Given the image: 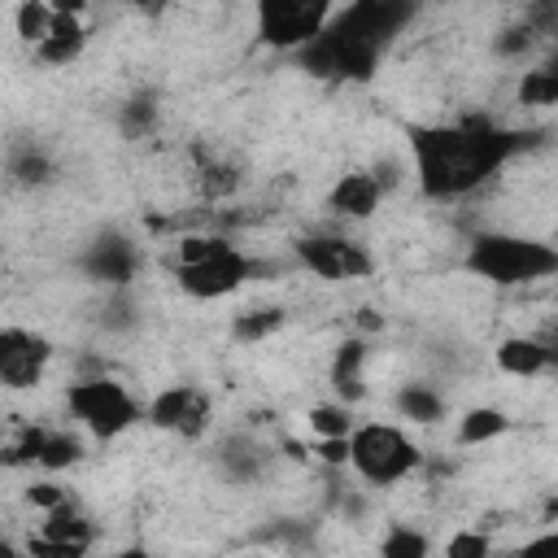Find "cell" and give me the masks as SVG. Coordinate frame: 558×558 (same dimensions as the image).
Here are the masks:
<instances>
[{"mask_svg": "<svg viewBox=\"0 0 558 558\" xmlns=\"http://www.w3.org/2000/svg\"><path fill=\"white\" fill-rule=\"evenodd\" d=\"M523 144H527V135L506 131L488 118H462L453 126H414L410 131L418 187L432 201L466 196L488 174H497Z\"/></svg>", "mask_w": 558, "mask_h": 558, "instance_id": "obj_1", "label": "cell"}, {"mask_svg": "<svg viewBox=\"0 0 558 558\" xmlns=\"http://www.w3.org/2000/svg\"><path fill=\"white\" fill-rule=\"evenodd\" d=\"M418 0H353L340 17L323 26L301 52V70L314 78H353L366 83L384 57V48L414 22Z\"/></svg>", "mask_w": 558, "mask_h": 558, "instance_id": "obj_2", "label": "cell"}, {"mask_svg": "<svg viewBox=\"0 0 558 558\" xmlns=\"http://www.w3.org/2000/svg\"><path fill=\"white\" fill-rule=\"evenodd\" d=\"M466 270L497 283V288H514V283H536L558 275V248L527 240V235H506V231H488L475 235L466 248Z\"/></svg>", "mask_w": 558, "mask_h": 558, "instance_id": "obj_3", "label": "cell"}, {"mask_svg": "<svg viewBox=\"0 0 558 558\" xmlns=\"http://www.w3.org/2000/svg\"><path fill=\"white\" fill-rule=\"evenodd\" d=\"M349 466L371 484H397L418 466V449L392 423H362L349 432Z\"/></svg>", "mask_w": 558, "mask_h": 558, "instance_id": "obj_4", "label": "cell"}, {"mask_svg": "<svg viewBox=\"0 0 558 558\" xmlns=\"http://www.w3.org/2000/svg\"><path fill=\"white\" fill-rule=\"evenodd\" d=\"M65 401H70L74 418H78L92 436H100V440L122 436V432L140 418V405L131 401V392H126L122 384L105 379V375H100V379H78V384H70Z\"/></svg>", "mask_w": 558, "mask_h": 558, "instance_id": "obj_5", "label": "cell"}, {"mask_svg": "<svg viewBox=\"0 0 558 558\" xmlns=\"http://www.w3.org/2000/svg\"><path fill=\"white\" fill-rule=\"evenodd\" d=\"M331 22V0H257V35L270 48H305Z\"/></svg>", "mask_w": 558, "mask_h": 558, "instance_id": "obj_6", "label": "cell"}, {"mask_svg": "<svg viewBox=\"0 0 558 558\" xmlns=\"http://www.w3.org/2000/svg\"><path fill=\"white\" fill-rule=\"evenodd\" d=\"M292 248H296V262L318 279H366L375 270L371 253L340 235H301Z\"/></svg>", "mask_w": 558, "mask_h": 558, "instance_id": "obj_7", "label": "cell"}, {"mask_svg": "<svg viewBox=\"0 0 558 558\" xmlns=\"http://www.w3.org/2000/svg\"><path fill=\"white\" fill-rule=\"evenodd\" d=\"M253 275H257V262L227 244L222 253H214V257H205L196 266H179V288L187 296H196V301H218V296L235 292L244 279H253Z\"/></svg>", "mask_w": 558, "mask_h": 558, "instance_id": "obj_8", "label": "cell"}, {"mask_svg": "<svg viewBox=\"0 0 558 558\" xmlns=\"http://www.w3.org/2000/svg\"><path fill=\"white\" fill-rule=\"evenodd\" d=\"M52 357V344L26 327H4L0 331V379L4 388L22 392V388H35L44 379V366Z\"/></svg>", "mask_w": 558, "mask_h": 558, "instance_id": "obj_9", "label": "cell"}, {"mask_svg": "<svg viewBox=\"0 0 558 558\" xmlns=\"http://www.w3.org/2000/svg\"><path fill=\"white\" fill-rule=\"evenodd\" d=\"M87 545H92V519L74 501L52 506L39 536H31V554H44V558H78L87 554Z\"/></svg>", "mask_w": 558, "mask_h": 558, "instance_id": "obj_10", "label": "cell"}, {"mask_svg": "<svg viewBox=\"0 0 558 558\" xmlns=\"http://www.w3.org/2000/svg\"><path fill=\"white\" fill-rule=\"evenodd\" d=\"M78 266H83L92 279L109 283V288H126V283L135 279V270H140V248H135L126 235L105 231V235H96V240L83 248Z\"/></svg>", "mask_w": 558, "mask_h": 558, "instance_id": "obj_11", "label": "cell"}, {"mask_svg": "<svg viewBox=\"0 0 558 558\" xmlns=\"http://www.w3.org/2000/svg\"><path fill=\"white\" fill-rule=\"evenodd\" d=\"M148 418L166 432H179V436H201L209 427V401L201 388H187V384H174L166 392L153 397L148 405Z\"/></svg>", "mask_w": 558, "mask_h": 558, "instance_id": "obj_12", "label": "cell"}, {"mask_svg": "<svg viewBox=\"0 0 558 558\" xmlns=\"http://www.w3.org/2000/svg\"><path fill=\"white\" fill-rule=\"evenodd\" d=\"M214 462H218L222 480H231V484H253V480H262L270 453H266L253 436H227V440L218 445Z\"/></svg>", "mask_w": 558, "mask_h": 558, "instance_id": "obj_13", "label": "cell"}, {"mask_svg": "<svg viewBox=\"0 0 558 558\" xmlns=\"http://www.w3.org/2000/svg\"><path fill=\"white\" fill-rule=\"evenodd\" d=\"M83 44H87V26H83L74 13H52V26H48V35L35 44V52H39V61H48V65H70V61L83 52Z\"/></svg>", "mask_w": 558, "mask_h": 558, "instance_id": "obj_14", "label": "cell"}, {"mask_svg": "<svg viewBox=\"0 0 558 558\" xmlns=\"http://www.w3.org/2000/svg\"><path fill=\"white\" fill-rule=\"evenodd\" d=\"M379 192H384V187L375 183V174L349 170V174H340V183L331 187L327 205H331L336 214H344V218H371L375 205H379Z\"/></svg>", "mask_w": 558, "mask_h": 558, "instance_id": "obj_15", "label": "cell"}, {"mask_svg": "<svg viewBox=\"0 0 558 558\" xmlns=\"http://www.w3.org/2000/svg\"><path fill=\"white\" fill-rule=\"evenodd\" d=\"M362 362H366V340H344V344L336 349V362H331V388H336L344 401H362V397H366Z\"/></svg>", "mask_w": 558, "mask_h": 558, "instance_id": "obj_16", "label": "cell"}, {"mask_svg": "<svg viewBox=\"0 0 558 558\" xmlns=\"http://www.w3.org/2000/svg\"><path fill=\"white\" fill-rule=\"evenodd\" d=\"M497 366L506 375H536L549 366V349L545 340H532V336H510L497 344Z\"/></svg>", "mask_w": 558, "mask_h": 558, "instance_id": "obj_17", "label": "cell"}, {"mask_svg": "<svg viewBox=\"0 0 558 558\" xmlns=\"http://www.w3.org/2000/svg\"><path fill=\"white\" fill-rule=\"evenodd\" d=\"M397 410L410 418V423H440L445 418V401L427 388V384H405L401 392H397Z\"/></svg>", "mask_w": 558, "mask_h": 558, "instance_id": "obj_18", "label": "cell"}, {"mask_svg": "<svg viewBox=\"0 0 558 558\" xmlns=\"http://www.w3.org/2000/svg\"><path fill=\"white\" fill-rule=\"evenodd\" d=\"M9 174H13V183H22V187H39V183L52 179V161H48V153H39L35 144H17V148L9 153Z\"/></svg>", "mask_w": 558, "mask_h": 558, "instance_id": "obj_19", "label": "cell"}, {"mask_svg": "<svg viewBox=\"0 0 558 558\" xmlns=\"http://www.w3.org/2000/svg\"><path fill=\"white\" fill-rule=\"evenodd\" d=\"M506 427H510V418H506L501 410H493V405H475V410L462 414V423H458V440H462V445H484V440L501 436Z\"/></svg>", "mask_w": 558, "mask_h": 558, "instance_id": "obj_20", "label": "cell"}, {"mask_svg": "<svg viewBox=\"0 0 558 558\" xmlns=\"http://www.w3.org/2000/svg\"><path fill=\"white\" fill-rule=\"evenodd\" d=\"M519 100L523 105H558V57L554 61H541L536 70L523 74Z\"/></svg>", "mask_w": 558, "mask_h": 558, "instance_id": "obj_21", "label": "cell"}, {"mask_svg": "<svg viewBox=\"0 0 558 558\" xmlns=\"http://www.w3.org/2000/svg\"><path fill=\"white\" fill-rule=\"evenodd\" d=\"M283 310L279 305H266V310H248V314H240L235 323H231V336L235 340H244V344H253V340H266V336H275L279 327H283Z\"/></svg>", "mask_w": 558, "mask_h": 558, "instance_id": "obj_22", "label": "cell"}, {"mask_svg": "<svg viewBox=\"0 0 558 558\" xmlns=\"http://www.w3.org/2000/svg\"><path fill=\"white\" fill-rule=\"evenodd\" d=\"M13 26H17V35L26 44H39L48 35V26H52V4L48 0H22L17 13H13Z\"/></svg>", "mask_w": 558, "mask_h": 558, "instance_id": "obj_23", "label": "cell"}, {"mask_svg": "<svg viewBox=\"0 0 558 558\" xmlns=\"http://www.w3.org/2000/svg\"><path fill=\"white\" fill-rule=\"evenodd\" d=\"M122 135L126 140H140V135H148L153 131V122H157V100L153 96H131L126 105H122Z\"/></svg>", "mask_w": 558, "mask_h": 558, "instance_id": "obj_24", "label": "cell"}, {"mask_svg": "<svg viewBox=\"0 0 558 558\" xmlns=\"http://www.w3.org/2000/svg\"><path fill=\"white\" fill-rule=\"evenodd\" d=\"M44 445H48V432H44V427H22V432H17V436L4 445V466H26V462H39Z\"/></svg>", "mask_w": 558, "mask_h": 558, "instance_id": "obj_25", "label": "cell"}, {"mask_svg": "<svg viewBox=\"0 0 558 558\" xmlns=\"http://www.w3.org/2000/svg\"><path fill=\"white\" fill-rule=\"evenodd\" d=\"M135 323H140V305L131 301L126 288H113L109 305L100 310V327H105V331H131Z\"/></svg>", "mask_w": 558, "mask_h": 558, "instance_id": "obj_26", "label": "cell"}, {"mask_svg": "<svg viewBox=\"0 0 558 558\" xmlns=\"http://www.w3.org/2000/svg\"><path fill=\"white\" fill-rule=\"evenodd\" d=\"M78 458H83V445H78L70 432H48V445H44V453H39V466L65 471V466H74Z\"/></svg>", "mask_w": 558, "mask_h": 558, "instance_id": "obj_27", "label": "cell"}, {"mask_svg": "<svg viewBox=\"0 0 558 558\" xmlns=\"http://www.w3.org/2000/svg\"><path fill=\"white\" fill-rule=\"evenodd\" d=\"M310 427H314V436H349L353 418H349L344 405H314L310 410Z\"/></svg>", "mask_w": 558, "mask_h": 558, "instance_id": "obj_28", "label": "cell"}, {"mask_svg": "<svg viewBox=\"0 0 558 558\" xmlns=\"http://www.w3.org/2000/svg\"><path fill=\"white\" fill-rule=\"evenodd\" d=\"M222 248H227L222 235H183V240L174 244L179 266H196V262H205V257H214V253H222Z\"/></svg>", "mask_w": 558, "mask_h": 558, "instance_id": "obj_29", "label": "cell"}, {"mask_svg": "<svg viewBox=\"0 0 558 558\" xmlns=\"http://www.w3.org/2000/svg\"><path fill=\"white\" fill-rule=\"evenodd\" d=\"M379 549H384L388 558H423V554H427V536H418V532H410V527H392V532L379 541Z\"/></svg>", "mask_w": 558, "mask_h": 558, "instance_id": "obj_30", "label": "cell"}, {"mask_svg": "<svg viewBox=\"0 0 558 558\" xmlns=\"http://www.w3.org/2000/svg\"><path fill=\"white\" fill-rule=\"evenodd\" d=\"M532 39H536V31L523 22V26H506V31H497V39H493V52L497 57H523L527 48H532Z\"/></svg>", "mask_w": 558, "mask_h": 558, "instance_id": "obj_31", "label": "cell"}, {"mask_svg": "<svg viewBox=\"0 0 558 558\" xmlns=\"http://www.w3.org/2000/svg\"><path fill=\"white\" fill-rule=\"evenodd\" d=\"M527 26H532L536 35H554V39H558V0H532Z\"/></svg>", "mask_w": 558, "mask_h": 558, "instance_id": "obj_32", "label": "cell"}, {"mask_svg": "<svg viewBox=\"0 0 558 558\" xmlns=\"http://www.w3.org/2000/svg\"><path fill=\"white\" fill-rule=\"evenodd\" d=\"M314 458L327 462V466H349V436H318Z\"/></svg>", "mask_w": 558, "mask_h": 558, "instance_id": "obj_33", "label": "cell"}, {"mask_svg": "<svg viewBox=\"0 0 558 558\" xmlns=\"http://www.w3.org/2000/svg\"><path fill=\"white\" fill-rule=\"evenodd\" d=\"M235 183H240V179H235L231 166H214V161H209V166L201 170V187H205V196H222V192H231Z\"/></svg>", "mask_w": 558, "mask_h": 558, "instance_id": "obj_34", "label": "cell"}, {"mask_svg": "<svg viewBox=\"0 0 558 558\" xmlns=\"http://www.w3.org/2000/svg\"><path fill=\"white\" fill-rule=\"evenodd\" d=\"M26 501H31V506H39V510H52V506L70 501V493H65L61 484H52V480H39V484H31V488H26Z\"/></svg>", "mask_w": 558, "mask_h": 558, "instance_id": "obj_35", "label": "cell"}, {"mask_svg": "<svg viewBox=\"0 0 558 558\" xmlns=\"http://www.w3.org/2000/svg\"><path fill=\"white\" fill-rule=\"evenodd\" d=\"M445 554H449V558H480V554H488V536H480V532H458V536L445 545Z\"/></svg>", "mask_w": 558, "mask_h": 558, "instance_id": "obj_36", "label": "cell"}, {"mask_svg": "<svg viewBox=\"0 0 558 558\" xmlns=\"http://www.w3.org/2000/svg\"><path fill=\"white\" fill-rule=\"evenodd\" d=\"M371 174H375V183H379L384 192H392V187L401 183V166H397V161H375V170H371Z\"/></svg>", "mask_w": 558, "mask_h": 558, "instance_id": "obj_37", "label": "cell"}, {"mask_svg": "<svg viewBox=\"0 0 558 558\" xmlns=\"http://www.w3.org/2000/svg\"><path fill=\"white\" fill-rule=\"evenodd\" d=\"M527 554H558V532H549V536H536V541H527Z\"/></svg>", "mask_w": 558, "mask_h": 558, "instance_id": "obj_38", "label": "cell"}, {"mask_svg": "<svg viewBox=\"0 0 558 558\" xmlns=\"http://www.w3.org/2000/svg\"><path fill=\"white\" fill-rule=\"evenodd\" d=\"M52 4V13H74V17H83V9H87V0H48Z\"/></svg>", "mask_w": 558, "mask_h": 558, "instance_id": "obj_39", "label": "cell"}, {"mask_svg": "<svg viewBox=\"0 0 558 558\" xmlns=\"http://www.w3.org/2000/svg\"><path fill=\"white\" fill-rule=\"evenodd\" d=\"M545 349H549V366H558V323L549 327V336H545Z\"/></svg>", "mask_w": 558, "mask_h": 558, "instance_id": "obj_40", "label": "cell"}]
</instances>
